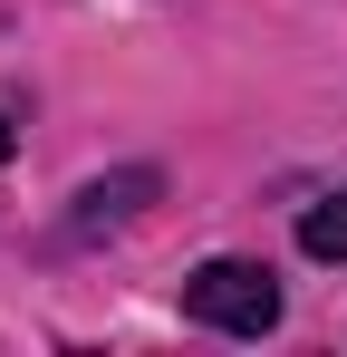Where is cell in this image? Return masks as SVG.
<instances>
[{"label":"cell","instance_id":"obj_1","mask_svg":"<svg viewBox=\"0 0 347 357\" xmlns=\"http://www.w3.org/2000/svg\"><path fill=\"white\" fill-rule=\"evenodd\" d=\"M183 309H193L203 328L261 338V328H280V280H270L261 261H203V271L183 280Z\"/></svg>","mask_w":347,"mask_h":357},{"label":"cell","instance_id":"obj_2","mask_svg":"<svg viewBox=\"0 0 347 357\" xmlns=\"http://www.w3.org/2000/svg\"><path fill=\"white\" fill-rule=\"evenodd\" d=\"M135 203H155V174L87 183V193H77V222H68V232H77V241H87V232H116V222H135Z\"/></svg>","mask_w":347,"mask_h":357},{"label":"cell","instance_id":"obj_3","mask_svg":"<svg viewBox=\"0 0 347 357\" xmlns=\"http://www.w3.org/2000/svg\"><path fill=\"white\" fill-rule=\"evenodd\" d=\"M299 251L309 261H347V193H328V203L299 213Z\"/></svg>","mask_w":347,"mask_h":357},{"label":"cell","instance_id":"obj_4","mask_svg":"<svg viewBox=\"0 0 347 357\" xmlns=\"http://www.w3.org/2000/svg\"><path fill=\"white\" fill-rule=\"evenodd\" d=\"M10 145H20V135H10V116H0V165H10Z\"/></svg>","mask_w":347,"mask_h":357}]
</instances>
